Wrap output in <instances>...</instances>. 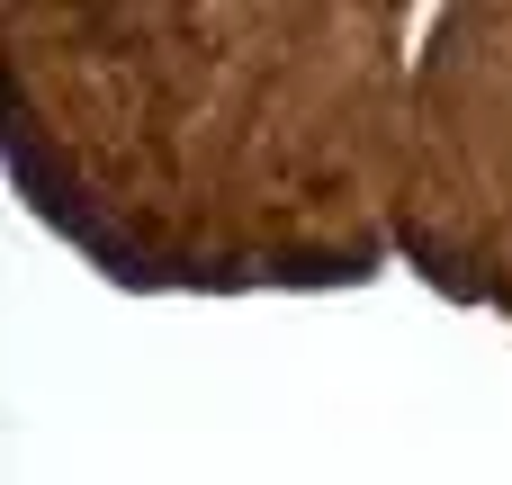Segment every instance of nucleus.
<instances>
[{
	"instance_id": "obj_1",
	"label": "nucleus",
	"mask_w": 512,
	"mask_h": 485,
	"mask_svg": "<svg viewBox=\"0 0 512 485\" xmlns=\"http://www.w3.org/2000/svg\"><path fill=\"white\" fill-rule=\"evenodd\" d=\"M378 36V18H324L306 270H360L396 234L432 279L512 306V9L423 18L432 54H378Z\"/></svg>"
}]
</instances>
